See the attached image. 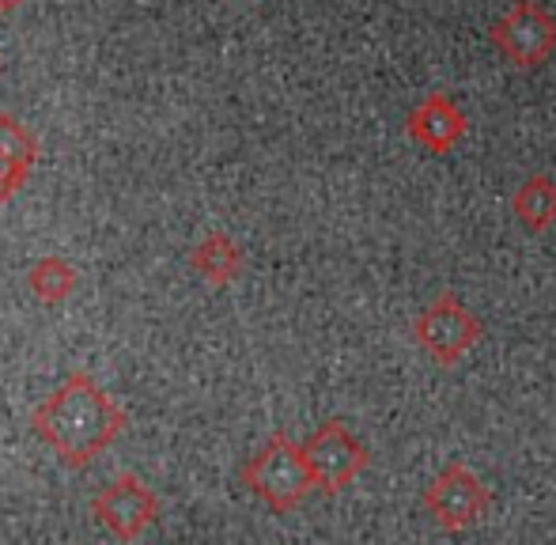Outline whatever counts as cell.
<instances>
[{
    "mask_svg": "<svg viewBox=\"0 0 556 545\" xmlns=\"http://www.w3.org/2000/svg\"><path fill=\"white\" fill-rule=\"evenodd\" d=\"M239 481L277 516H288L315 489L303 447H295L285 432H273L247 462L239 466Z\"/></svg>",
    "mask_w": 556,
    "mask_h": 545,
    "instance_id": "cell-2",
    "label": "cell"
},
{
    "mask_svg": "<svg viewBox=\"0 0 556 545\" xmlns=\"http://www.w3.org/2000/svg\"><path fill=\"white\" fill-rule=\"evenodd\" d=\"M413 341H417L440 368H454V364L481 341V322L469 315V307L458 295L443 292L413 318Z\"/></svg>",
    "mask_w": 556,
    "mask_h": 545,
    "instance_id": "cell-3",
    "label": "cell"
},
{
    "mask_svg": "<svg viewBox=\"0 0 556 545\" xmlns=\"http://www.w3.org/2000/svg\"><path fill=\"white\" fill-rule=\"evenodd\" d=\"M489 38L511 65L534 68L556 50V20L538 0H515Z\"/></svg>",
    "mask_w": 556,
    "mask_h": 545,
    "instance_id": "cell-5",
    "label": "cell"
},
{
    "mask_svg": "<svg viewBox=\"0 0 556 545\" xmlns=\"http://www.w3.org/2000/svg\"><path fill=\"white\" fill-rule=\"evenodd\" d=\"M15 4H23V0H0V12H12Z\"/></svg>",
    "mask_w": 556,
    "mask_h": 545,
    "instance_id": "cell-13",
    "label": "cell"
},
{
    "mask_svg": "<svg viewBox=\"0 0 556 545\" xmlns=\"http://www.w3.org/2000/svg\"><path fill=\"white\" fill-rule=\"evenodd\" d=\"M489 489L473 478L462 462H451L440 478L428 485L425 508L443 531H462V527L477 523L489 511Z\"/></svg>",
    "mask_w": 556,
    "mask_h": 545,
    "instance_id": "cell-7",
    "label": "cell"
},
{
    "mask_svg": "<svg viewBox=\"0 0 556 545\" xmlns=\"http://www.w3.org/2000/svg\"><path fill=\"white\" fill-rule=\"evenodd\" d=\"M125 409L88 376L68 371L61 386L30 413V432L68 466L80 470L122 435Z\"/></svg>",
    "mask_w": 556,
    "mask_h": 545,
    "instance_id": "cell-1",
    "label": "cell"
},
{
    "mask_svg": "<svg viewBox=\"0 0 556 545\" xmlns=\"http://www.w3.org/2000/svg\"><path fill=\"white\" fill-rule=\"evenodd\" d=\"M27 288H30V295H35L38 303H46V307H58V303H65L68 295H73L76 269L68 266L65 258H53V254H46V258L30 262Z\"/></svg>",
    "mask_w": 556,
    "mask_h": 545,
    "instance_id": "cell-12",
    "label": "cell"
},
{
    "mask_svg": "<svg viewBox=\"0 0 556 545\" xmlns=\"http://www.w3.org/2000/svg\"><path fill=\"white\" fill-rule=\"evenodd\" d=\"M462 134H466V118L446 96H425L405 118V137L435 155L446 152Z\"/></svg>",
    "mask_w": 556,
    "mask_h": 545,
    "instance_id": "cell-8",
    "label": "cell"
},
{
    "mask_svg": "<svg viewBox=\"0 0 556 545\" xmlns=\"http://www.w3.org/2000/svg\"><path fill=\"white\" fill-rule=\"evenodd\" d=\"M190 269L198 272V277L205 280V284L220 288V284H227V280L239 277L242 251L235 246L231 236H224V231H213V236H205L190 251Z\"/></svg>",
    "mask_w": 556,
    "mask_h": 545,
    "instance_id": "cell-10",
    "label": "cell"
},
{
    "mask_svg": "<svg viewBox=\"0 0 556 545\" xmlns=\"http://www.w3.org/2000/svg\"><path fill=\"white\" fill-rule=\"evenodd\" d=\"M38 163V140L15 114H0V205L27 182Z\"/></svg>",
    "mask_w": 556,
    "mask_h": 545,
    "instance_id": "cell-9",
    "label": "cell"
},
{
    "mask_svg": "<svg viewBox=\"0 0 556 545\" xmlns=\"http://www.w3.org/2000/svg\"><path fill=\"white\" fill-rule=\"evenodd\" d=\"M511 213L527 231H545L556 224V182L549 175H530L511 193Z\"/></svg>",
    "mask_w": 556,
    "mask_h": 545,
    "instance_id": "cell-11",
    "label": "cell"
},
{
    "mask_svg": "<svg viewBox=\"0 0 556 545\" xmlns=\"http://www.w3.org/2000/svg\"><path fill=\"white\" fill-rule=\"evenodd\" d=\"M303 458L311 466L315 489H323V493H341L367 466V451L341 420H326L323 428H315V435L303 443Z\"/></svg>",
    "mask_w": 556,
    "mask_h": 545,
    "instance_id": "cell-6",
    "label": "cell"
},
{
    "mask_svg": "<svg viewBox=\"0 0 556 545\" xmlns=\"http://www.w3.org/2000/svg\"><path fill=\"white\" fill-rule=\"evenodd\" d=\"M91 519L103 527L106 534L129 542L137 534H144V527H152L160 519V496L137 478V473H117L114 481H106L96 496H91Z\"/></svg>",
    "mask_w": 556,
    "mask_h": 545,
    "instance_id": "cell-4",
    "label": "cell"
}]
</instances>
